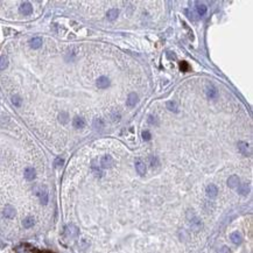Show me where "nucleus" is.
<instances>
[{
    "label": "nucleus",
    "mask_w": 253,
    "mask_h": 253,
    "mask_svg": "<svg viewBox=\"0 0 253 253\" xmlns=\"http://www.w3.org/2000/svg\"><path fill=\"white\" fill-rule=\"evenodd\" d=\"M35 194H36V196L39 197L41 204H42V205L48 204L49 195H48V190H47V188H46V187H43V186L36 187V188H35Z\"/></svg>",
    "instance_id": "obj_1"
},
{
    "label": "nucleus",
    "mask_w": 253,
    "mask_h": 253,
    "mask_svg": "<svg viewBox=\"0 0 253 253\" xmlns=\"http://www.w3.org/2000/svg\"><path fill=\"white\" fill-rule=\"evenodd\" d=\"M64 235L68 238H76L78 236V227L74 224H69L64 229Z\"/></svg>",
    "instance_id": "obj_2"
},
{
    "label": "nucleus",
    "mask_w": 253,
    "mask_h": 253,
    "mask_svg": "<svg viewBox=\"0 0 253 253\" xmlns=\"http://www.w3.org/2000/svg\"><path fill=\"white\" fill-rule=\"evenodd\" d=\"M238 151L243 154V155H245V156H250L251 155V147H250V145L247 144V142H245V141H239L238 142Z\"/></svg>",
    "instance_id": "obj_3"
},
{
    "label": "nucleus",
    "mask_w": 253,
    "mask_h": 253,
    "mask_svg": "<svg viewBox=\"0 0 253 253\" xmlns=\"http://www.w3.org/2000/svg\"><path fill=\"white\" fill-rule=\"evenodd\" d=\"M19 12L22 14V15H29V14H32V12H33V6H32L31 2L25 1V2H22V4L20 5Z\"/></svg>",
    "instance_id": "obj_4"
},
{
    "label": "nucleus",
    "mask_w": 253,
    "mask_h": 253,
    "mask_svg": "<svg viewBox=\"0 0 253 253\" xmlns=\"http://www.w3.org/2000/svg\"><path fill=\"white\" fill-rule=\"evenodd\" d=\"M110 84H111V82L106 76H100L96 82V85H97L98 89H106V88L110 86Z\"/></svg>",
    "instance_id": "obj_5"
},
{
    "label": "nucleus",
    "mask_w": 253,
    "mask_h": 253,
    "mask_svg": "<svg viewBox=\"0 0 253 253\" xmlns=\"http://www.w3.org/2000/svg\"><path fill=\"white\" fill-rule=\"evenodd\" d=\"M15 213H17V211H15L14 207H12V205H6L4 208V210H2L4 217L8 218V219H12V218L15 217Z\"/></svg>",
    "instance_id": "obj_6"
},
{
    "label": "nucleus",
    "mask_w": 253,
    "mask_h": 253,
    "mask_svg": "<svg viewBox=\"0 0 253 253\" xmlns=\"http://www.w3.org/2000/svg\"><path fill=\"white\" fill-rule=\"evenodd\" d=\"M135 169H137V172H138L139 175H141V176H144L147 172L146 164H145V162H144L142 160H140V159L135 160Z\"/></svg>",
    "instance_id": "obj_7"
},
{
    "label": "nucleus",
    "mask_w": 253,
    "mask_h": 253,
    "mask_svg": "<svg viewBox=\"0 0 253 253\" xmlns=\"http://www.w3.org/2000/svg\"><path fill=\"white\" fill-rule=\"evenodd\" d=\"M138 103V95L135 92H131L126 99V105L129 107H134Z\"/></svg>",
    "instance_id": "obj_8"
},
{
    "label": "nucleus",
    "mask_w": 253,
    "mask_h": 253,
    "mask_svg": "<svg viewBox=\"0 0 253 253\" xmlns=\"http://www.w3.org/2000/svg\"><path fill=\"white\" fill-rule=\"evenodd\" d=\"M23 175H25V178L28 180V181H33L34 178H36V170L33 167H27L23 172Z\"/></svg>",
    "instance_id": "obj_9"
},
{
    "label": "nucleus",
    "mask_w": 253,
    "mask_h": 253,
    "mask_svg": "<svg viewBox=\"0 0 253 253\" xmlns=\"http://www.w3.org/2000/svg\"><path fill=\"white\" fill-rule=\"evenodd\" d=\"M112 164H113V159H112L111 155H104L100 159L102 168H110V167H112Z\"/></svg>",
    "instance_id": "obj_10"
},
{
    "label": "nucleus",
    "mask_w": 253,
    "mask_h": 253,
    "mask_svg": "<svg viewBox=\"0 0 253 253\" xmlns=\"http://www.w3.org/2000/svg\"><path fill=\"white\" fill-rule=\"evenodd\" d=\"M205 93H207V97L208 98H210V99H215V98H217V96H218V90L216 89L213 85H210V86H207Z\"/></svg>",
    "instance_id": "obj_11"
},
{
    "label": "nucleus",
    "mask_w": 253,
    "mask_h": 253,
    "mask_svg": "<svg viewBox=\"0 0 253 253\" xmlns=\"http://www.w3.org/2000/svg\"><path fill=\"white\" fill-rule=\"evenodd\" d=\"M240 184V180L239 178L237 176V175H231L230 178H227V186L230 187V188H237V187Z\"/></svg>",
    "instance_id": "obj_12"
},
{
    "label": "nucleus",
    "mask_w": 253,
    "mask_h": 253,
    "mask_svg": "<svg viewBox=\"0 0 253 253\" xmlns=\"http://www.w3.org/2000/svg\"><path fill=\"white\" fill-rule=\"evenodd\" d=\"M207 195L210 198H215L218 195V188L215 184H209L207 187Z\"/></svg>",
    "instance_id": "obj_13"
},
{
    "label": "nucleus",
    "mask_w": 253,
    "mask_h": 253,
    "mask_svg": "<svg viewBox=\"0 0 253 253\" xmlns=\"http://www.w3.org/2000/svg\"><path fill=\"white\" fill-rule=\"evenodd\" d=\"M230 239L233 244L240 245L241 244V241H243V236L240 235L238 231H235V232H232V233L230 235Z\"/></svg>",
    "instance_id": "obj_14"
},
{
    "label": "nucleus",
    "mask_w": 253,
    "mask_h": 253,
    "mask_svg": "<svg viewBox=\"0 0 253 253\" xmlns=\"http://www.w3.org/2000/svg\"><path fill=\"white\" fill-rule=\"evenodd\" d=\"M190 225L195 231H198L201 227H202V222H201L200 218L196 217L195 215H194V216H192V218L190 219Z\"/></svg>",
    "instance_id": "obj_15"
},
{
    "label": "nucleus",
    "mask_w": 253,
    "mask_h": 253,
    "mask_svg": "<svg viewBox=\"0 0 253 253\" xmlns=\"http://www.w3.org/2000/svg\"><path fill=\"white\" fill-rule=\"evenodd\" d=\"M72 125H74V127H76V129H83L85 126V120L84 118H82V117H75L74 118V120H72Z\"/></svg>",
    "instance_id": "obj_16"
},
{
    "label": "nucleus",
    "mask_w": 253,
    "mask_h": 253,
    "mask_svg": "<svg viewBox=\"0 0 253 253\" xmlns=\"http://www.w3.org/2000/svg\"><path fill=\"white\" fill-rule=\"evenodd\" d=\"M92 125L96 131H102V129L105 127V121H104L102 118H95Z\"/></svg>",
    "instance_id": "obj_17"
},
{
    "label": "nucleus",
    "mask_w": 253,
    "mask_h": 253,
    "mask_svg": "<svg viewBox=\"0 0 253 253\" xmlns=\"http://www.w3.org/2000/svg\"><path fill=\"white\" fill-rule=\"evenodd\" d=\"M237 188H238V194L243 196H246L250 192V186L247 183H241Z\"/></svg>",
    "instance_id": "obj_18"
},
{
    "label": "nucleus",
    "mask_w": 253,
    "mask_h": 253,
    "mask_svg": "<svg viewBox=\"0 0 253 253\" xmlns=\"http://www.w3.org/2000/svg\"><path fill=\"white\" fill-rule=\"evenodd\" d=\"M34 224H35V219L32 216H28L22 221V225L25 229H31V227L34 226Z\"/></svg>",
    "instance_id": "obj_19"
},
{
    "label": "nucleus",
    "mask_w": 253,
    "mask_h": 253,
    "mask_svg": "<svg viewBox=\"0 0 253 253\" xmlns=\"http://www.w3.org/2000/svg\"><path fill=\"white\" fill-rule=\"evenodd\" d=\"M29 45L33 49H39L42 46V39L41 37H33L29 41Z\"/></svg>",
    "instance_id": "obj_20"
},
{
    "label": "nucleus",
    "mask_w": 253,
    "mask_h": 253,
    "mask_svg": "<svg viewBox=\"0 0 253 253\" xmlns=\"http://www.w3.org/2000/svg\"><path fill=\"white\" fill-rule=\"evenodd\" d=\"M118 14H119V11L117 8H111L109 12H107V19L110 20V21H114L115 19L118 18Z\"/></svg>",
    "instance_id": "obj_21"
},
{
    "label": "nucleus",
    "mask_w": 253,
    "mask_h": 253,
    "mask_svg": "<svg viewBox=\"0 0 253 253\" xmlns=\"http://www.w3.org/2000/svg\"><path fill=\"white\" fill-rule=\"evenodd\" d=\"M58 121L61 123V124H67L68 121H69V114H68V112H60L58 113Z\"/></svg>",
    "instance_id": "obj_22"
},
{
    "label": "nucleus",
    "mask_w": 253,
    "mask_h": 253,
    "mask_svg": "<svg viewBox=\"0 0 253 253\" xmlns=\"http://www.w3.org/2000/svg\"><path fill=\"white\" fill-rule=\"evenodd\" d=\"M196 11L200 15H204L207 13V6L204 4H201V2H196Z\"/></svg>",
    "instance_id": "obj_23"
},
{
    "label": "nucleus",
    "mask_w": 253,
    "mask_h": 253,
    "mask_svg": "<svg viewBox=\"0 0 253 253\" xmlns=\"http://www.w3.org/2000/svg\"><path fill=\"white\" fill-rule=\"evenodd\" d=\"M166 106H167V109H168L169 111L172 112H178V104H176V102H174V100H169V102H167V104H166Z\"/></svg>",
    "instance_id": "obj_24"
},
{
    "label": "nucleus",
    "mask_w": 253,
    "mask_h": 253,
    "mask_svg": "<svg viewBox=\"0 0 253 253\" xmlns=\"http://www.w3.org/2000/svg\"><path fill=\"white\" fill-rule=\"evenodd\" d=\"M7 67H8V58L4 55L0 57V70H5Z\"/></svg>",
    "instance_id": "obj_25"
},
{
    "label": "nucleus",
    "mask_w": 253,
    "mask_h": 253,
    "mask_svg": "<svg viewBox=\"0 0 253 253\" xmlns=\"http://www.w3.org/2000/svg\"><path fill=\"white\" fill-rule=\"evenodd\" d=\"M12 103H13L17 107H19L20 105H21L22 100H21V98L19 97V96H13V97H12Z\"/></svg>",
    "instance_id": "obj_26"
},
{
    "label": "nucleus",
    "mask_w": 253,
    "mask_h": 253,
    "mask_svg": "<svg viewBox=\"0 0 253 253\" xmlns=\"http://www.w3.org/2000/svg\"><path fill=\"white\" fill-rule=\"evenodd\" d=\"M142 139H144V140H145V141H149V140H151L152 139V134H151V132H149V131H144V132H142Z\"/></svg>",
    "instance_id": "obj_27"
},
{
    "label": "nucleus",
    "mask_w": 253,
    "mask_h": 253,
    "mask_svg": "<svg viewBox=\"0 0 253 253\" xmlns=\"http://www.w3.org/2000/svg\"><path fill=\"white\" fill-rule=\"evenodd\" d=\"M63 163H64V160H63L62 158H56L55 161H54L55 167H61V166H63Z\"/></svg>",
    "instance_id": "obj_28"
},
{
    "label": "nucleus",
    "mask_w": 253,
    "mask_h": 253,
    "mask_svg": "<svg viewBox=\"0 0 253 253\" xmlns=\"http://www.w3.org/2000/svg\"><path fill=\"white\" fill-rule=\"evenodd\" d=\"M149 161H151V166L154 168L155 166H158V158H155V156H152L151 159H149Z\"/></svg>",
    "instance_id": "obj_29"
},
{
    "label": "nucleus",
    "mask_w": 253,
    "mask_h": 253,
    "mask_svg": "<svg viewBox=\"0 0 253 253\" xmlns=\"http://www.w3.org/2000/svg\"><path fill=\"white\" fill-rule=\"evenodd\" d=\"M218 253H230V250H229L227 246H223L222 249L218 251Z\"/></svg>",
    "instance_id": "obj_30"
},
{
    "label": "nucleus",
    "mask_w": 253,
    "mask_h": 253,
    "mask_svg": "<svg viewBox=\"0 0 253 253\" xmlns=\"http://www.w3.org/2000/svg\"><path fill=\"white\" fill-rule=\"evenodd\" d=\"M111 117H112V120H114V121H115V120H117V121H118V120H120V114H119V113H115V112H114V113H112Z\"/></svg>",
    "instance_id": "obj_31"
},
{
    "label": "nucleus",
    "mask_w": 253,
    "mask_h": 253,
    "mask_svg": "<svg viewBox=\"0 0 253 253\" xmlns=\"http://www.w3.org/2000/svg\"><path fill=\"white\" fill-rule=\"evenodd\" d=\"M42 253H50V252H42Z\"/></svg>",
    "instance_id": "obj_32"
}]
</instances>
